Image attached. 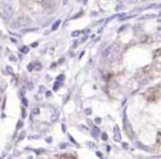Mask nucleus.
<instances>
[{"label": "nucleus", "mask_w": 161, "mask_h": 159, "mask_svg": "<svg viewBox=\"0 0 161 159\" xmlns=\"http://www.w3.org/2000/svg\"><path fill=\"white\" fill-rule=\"evenodd\" d=\"M143 98L147 100L148 102H157L161 99V87L156 86L149 88L145 93H143Z\"/></svg>", "instance_id": "nucleus-1"}, {"label": "nucleus", "mask_w": 161, "mask_h": 159, "mask_svg": "<svg viewBox=\"0 0 161 159\" xmlns=\"http://www.w3.org/2000/svg\"><path fill=\"white\" fill-rule=\"evenodd\" d=\"M151 67H153V69H157V70H161V49L154 52L153 65Z\"/></svg>", "instance_id": "nucleus-2"}, {"label": "nucleus", "mask_w": 161, "mask_h": 159, "mask_svg": "<svg viewBox=\"0 0 161 159\" xmlns=\"http://www.w3.org/2000/svg\"><path fill=\"white\" fill-rule=\"evenodd\" d=\"M156 148L158 150L161 151V133L158 134V137H157V143H156Z\"/></svg>", "instance_id": "nucleus-3"}]
</instances>
